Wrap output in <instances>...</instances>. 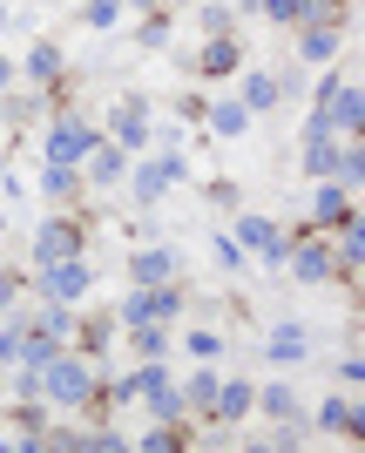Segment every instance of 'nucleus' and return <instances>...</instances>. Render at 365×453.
<instances>
[{
	"mask_svg": "<svg viewBox=\"0 0 365 453\" xmlns=\"http://www.w3.org/2000/svg\"><path fill=\"white\" fill-rule=\"evenodd\" d=\"M102 359H88V352H75V345H61L55 359L41 365V399L55 406V413H95L102 406Z\"/></svg>",
	"mask_w": 365,
	"mask_h": 453,
	"instance_id": "f257e3e1",
	"label": "nucleus"
},
{
	"mask_svg": "<svg viewBox=\"0 0 365 453\" xmlns=\"http://www.w3.org/2000/svg\"><path fill=\"white\" fill-rule=\"evenodd\" d=\"M183 176H190V163H183L176 150H163V156L142 150V156H129V170H122V189L135 196V210H156L176 183H183Z\"/></svg>",
	"mask_w": 365,
	"mask_h": 453,
	"instance_id": "f03ea898",
	"label": "nucleus"
},
{
	"mask_svg": "<svg viewBox=\"0 0 365 453\" xmlns=\"http://www.w3.org/2000/svg\"><path fill=\"white\" fill-rule=\"evenodd\" d=\"M27 291H34L41 304H88L95 298V265H88V250H81V257H55V265H34Z\"/></svg>",
	"mask_w": 365,
	"mask_h": 453,
	"instance_id": "7ed1b4c3",
	"label": "nucleus"
},
{
	"mask_svg": "<svg viewBox=\"0 0 365 453\" xmlns=\"http://www.w3.org/2000/svg\"><path fill=\"white\" fill-rule=\"evenodd\" d=\"M231 237L244 244V257H250V265H264V271H285L291 230L278 224V217H264V210H231Z\"/></svg>",
	"mask_w": 365,
	"mask_h": 453,
	"instance_id": "20e7f679",
	"label": "nucleus"
},
{
	"mask_svg": "<svg viewBox=\"0 0 365 453\" xmlns=\"http://www.w3.org/2000/svg\"><path fill=\"white\" fill-rule=\"evenodd\" d=\"M285 278L305 284V291H318V284L338 278V257H331V230H291V250H285Z\"/></svg>",
	"mask_w": 365,
	"mask_h": 453,
	"instance_id": "39448f33",
	"label": "nucleus"
},
{
	"mask_svg": "<svg viewBox=\"0 0 365 453\" xmlns=\"http://www.w3.org/2000/svg\"><path fill=\"white\" fill-rule=\"evenodd\" d=\"M95 135H102V129H95L81 109H55L48 122H41V163H81Z\"/></svg>",
	"mask_w": 365,
	"mask_h": 453,
	"instance_id": "423d86ee",
	"label": "nucleus"
},
{
	"mask_svg": "<svg viewBox=\"0 0 365 453\" xmlns=\"http://www.w3.org/2000/svg\"><path fill=\"white\" fill-rule=\"evenodd\" d=\"M102 135H109V142H122L129 156L156 150V102H149V95H122V102H109Z\"/></svg>",
	"mask_w": 365,
	"mask_h": 453,
	"instance_id": "0eeeda50",
	"label": "nucleus"
},
{
	"mask_svg": "<svg viewBox=\"0 0 365 453\" xmlns=\"http://www.w3.org/2000/svg\"><path fill=\"white\" fill-rule=\"evenodd\" d=\"M88 250V224L68 217V210H48L34 224V265H55V257H81Z\"/></svg>",
	"mask_w": 365,
	"mask_h": 453,
	"instance_id": "6e6552de",
	"label": "nucleus"
},
{
	"mask_svg": "<svg viewBox=\"0 0 365 453\" xmlns=\"http://www.w3.org/2000/svg\"><path fill=\"white\" fill-rule=\"evenodd\" d=\"M81 170V189H122V170H129V150H122V142H109V135H95V142H88V156H81L75 163Z\"/></svg>",
	"mask_w": 365,
	"mask_h": 453,
	"instance_id": "1a4fd4ad",
	"label": "nucleus"
},
{
	"mask_svg": "<svg viewBox=\"0 0 365 453\" xmlns=\"http://www.w3.org/2000/svg\"><path fill=\"white\" fill-rule=\"evenodd\" d=\"M318 434H338V440H365V399L352 393H331V399H318V413H305Z\"/></svg>",
	"mask_w": 365,
	"mask_h": 453,
	"instance_id": "9d476101",
	"label": "nucleus"
},
{
	"mask_svg": "<svg viewBox=\"0 0 365 453\" xmlns=\"http://www.w3.org/2000/svg\"><path fill=\"white\" fill-rule=\"evenodd\" d=\"M311 359V332H305V319H278L264 332V365L270 372H291V365H305Z\"/></svg>",
	"mask_w": 365,
	"mask_h": 453,
	"instance_id": "9b49d317",
	"label": "nucleus"
},
{
	"mask_svg": "<svg viewBox=\"0 0 365 453\" xmlns=\"http://www.w3.org/2000/svg\"><path fill=\"white\" fill-rule=\"evenodd\" d=\"M352 210H359V196H352L338 176H318V183H311V210H305V224H311V230H338Z\"/></svg>",
	"mask_w": 365,
	"mask_h": 453,
	"instance_id": "f8f14e48",
	"label": "nucleus"
},
{
	"mask_svg": "<svg viewBox=\"0 0 365 453\" xmlns=\"http://www.w3.org/2000/svg\"><path fill=\"white\" fill-rule=\"evenodd\" d=\"M250 386H257V379L224 372V379H217V393H210V413H203V426H244V419H250Z\"/></svg>",
	"mask_w": 365,
	"mask_h": 453,
	"instance_id": "ddd939ff",
	"label": "nucleus"
},
{
	"mask_svg": "<svg viewBox=\"0 0 365 453\" xmlns=\"http://www.w3.org/2000/svg\"><path fill=\"white\" fill-rule=\"evenodd\" d=\"M291 35H298V48H291V55L305 61V68H331V61H338V48H346V27H331V20H298Z\"/></svg>",
	"mask_w": 365,
	"mask_h": 453,
	"instance_id": "4468645a",
	"label": "nucleus"
},
{
	"mask_svg": "<svg viewBox=\"0 0 365 453\" xmlns=\"http://www.w3.org/2000/svg\"><path fill=\"white\" fill-rule=\"evenodd\" d=\"M250 413H264L270 426H285V419H305V399L291 379H264V386H250Z\"/></svg>",
	"mask_w": 365,
	"mask_h": 453,
	"instance_id": "2eb2a0df",
	"label": "nucleus"
},
{
	"mask_svg": "<svg viewBox=\"0 0 365 453\" xmlns=\"http://www.w3.org/2000/svg\"><path fill=\"white\" fill-rule=\"evenodd\" d=\"M244 41L237 35H203V48H196V75L203 81H224V75H237V68H244Z\"/></svg>",
	"mask_w": 365,
	"mask_h": 453,
	"instance_id": "dca6fc26",
	"label": "nucleus"
},
{
	"mask_svg": "<svg viewBox=\"0 0 365 453\" xmlns=\"http://www.w3.org/2000/svg\"><path fill=\"white\" fill-rule=\"evenodd\" d=\"M196 122H203L217 142H237V135H250V122H257V115H250L237 95H224V102H217V95H203V115H196Z\"/></svg>",
	"mask_w": 365,
	"mask_h": 453,
	"instance_id": "f3484780",
	"label": "nucleus"
},
{
	"mask_svg": "<svg viewBox=\"0 0 365 453\" xmlns=\"http://www.w3.org/2000/svg\"><path fill=\"white\" fill-rule=\"evenodd\" d=\"M237 75H244V81H237V102H244L250 115H270L278 102H285V88H278V68H250V61H244Z\"/></svg>",
	"mask_w": 365,
	"mask_h": 453,
	"instance_id": "a211bd4d",
	"label": "nucleus"
},
{
	"mask_svg": "<svg viewBox=\"0 0 365 453\" xmlns=\"http://www.w3.org/2000/svg\"><path fill=\"white\" fill-rule=\"evenodd\" d=\"M34 189H41V196H48L55 210H68V203H81V196H88V189H81V170H75V163H41V170H34Z\"/></svg>",
	"mask_w": 365,
	"mask_h": 453,
	"instance_id": "6ab92c4d",
	"label": "nucleus"
},
{
	"mask_svg": "<svg viewBox=\"0 0 365 453\" xmlns=\"http://www.w3.org/2000/svg\"><path fill=\"white\" fill-rule=\"evenodd\" d=\"M318 109H331V122H338V135H365V88L359 81H338V88L325 95V102H318Z\"/></svg>",
	"mask_w": 365,
	"mask_h": 453,
	"instance_id": "aec40b11",
	"label": "nucleus"
},
{
	"mask_svg": "<svg viewBox=\"0 0 365 453\" xmlns=\"http://www.w3.org/2000/svg\"><path fill=\"white\" fill-rule=\"evenodd\" d=\"M176 278V250L170 244H135L129 250V284H170Z\"/></svg>",
	"mask_w": 365,
	"mask_h": 453,
	"instance_id": "412c9836",
	"label": "nucleus"
},
{
	"mask_svg": "<svg viewBox=\"0 0 365 453\" xmlns=\"http://www.w3.org/2000/svg\"><path fill=\"white\" fill-rule=\"evenodd\" d=\"M14 68H20V81H34V88H55L68 61H61V48H55V41H34V48H27V55H20Z\"/></svg>",
	"mask_w": 365,
	"mask_h": 453,
	"instance_id": "4be33fe9",
	"label": "nucleus"
},
{
	"mask_svg": "<svg viewBox=\"0 0 365 453\" xmlns=\"http://www.w3.org/2000/svg\"><path fill=\"white\" fill-rule=\"evenodd\" d=\"M217 379H224V372H217L210 359H196L190 372H176V386H183V399H190V419H203V413H210V393H217Z\"/></svg>",
	"mask_w": 365,
	"mask_h": 453,
	"instance_id": "5701e85b",
	"label": "nucleus"
},
{
	"mask_svg": "<svg viewBox=\"0 0 365 453\" xmlns=\"http://www.w3.org/2000/svg\"><path fill=\"white\" fill-rule=\"evenodd\" d=\"M116 332H122V325L109 319V311H102V319H75V339H68V345H75V352H88V359H109Z\"/></svg>",
	"mask_w": 365,
	"mask_h": 453,
	"instance_id": "b1692460",
	"label": "nucleus"
},
{
	"mask_svg": "<svg viewBox=\"0 0 365 453\" xmlns=\"http://www.w3.org/2000/svg\"><path fill=\"white\" fill-rule=\"evenodd\" d=\"M135 359H170V325H129Z\"/></svg>",
	"mask_w": 365,
	"mask_h": 453,
	"instance_id": "393cba45",
	"label": "nucleus"
},
{
	"mask_svg": "<svg viewBox=\"0 0 365 453\" xmlns=\"http://www.w3.org/2000/svg\"><path fill=\"white\" fill-rule=\"evenodd\" d=\"M183 352H190V359H224V352H231V345H224V332H210V325H190V332H183Z\"/></svg>",
	"mask_w": 365,
	"mask_h": 453,
	"instance_id": "a878e982",
	"label": "nucleus"
},
{
	"mask_svg": "<svg viewBox=\"0 0 365 453\" xmlns=\"http://www.w3.org/2000/svg\"><path fill=\"white\" fill-rule=\"evenodd\" d=\"M210 257H217V271H250L244 244H237L231 230H210Z\"/></svg>",
	"mask_w": 365,
	"mask_h": 453,
	"instance_id": "bb28decb",
	"label": "nucleus"
},
{
	"mask_svg": "<svg viewBox=\"0 0 365 453\" xmlns=\"http://www.w3.org/2000/svg\"><path fill=\"white\" fill-rule=\"evenodd\" d=\"M34 311H41V325H48V332H55L61 345L75 339V319H81V304H34Z\"/></svg>",
	"mask_w": 365,
	"mask_h": 453,
	"instance_id": "cd10ccee",
	"label": "nucleus"
},
{
	"mask_svg": "<svg viewBox=\"0 0 365 453\" xmlns=\"http://www.w3.org/2000/svg\"><path fill=\"white\" fill-rule=\"evenodd\" d=\"M122 7H129V0H81V20H88L95 35H109V27H122Z\"/></svg>",
	"mask_w": 365,
	"mask_h": 453,
	"instance_id": "c85d7f7f",
	"label": "nucleus"
},
{
	"mask_svg": "<svg viewBox=\"0 0 365 453\" xmlns=\"http://www.w3.org/2000/svg\"><path fill=\"white\" fill-rule=\"evenodd\" d=\"M0 365H7V372L20 365V304H14V311H0Z\"/></svg>",
	"mask_w": 365,
	"mask_h": 453,
	"instance_id": "c756f323",
	"label": "nucleus"
},
{
	"mask_svg": "<svg viewBox=\"0 0 365 453\" xmlns=\"http://www.w3.org/2000/svg\"><path fill=\"white\" fill-rule=\"evenodd\" d=\"M298 135H305V150H311V142H338V122H331V109H318V102H311V109H305V129H298Z\"/></svg>",
	"mask_w": 365,
	"mask_h": 453,
	"instance_id": "7c9ffc66",
	"label": "nucleus"
},
{
	"mask_svg": "<svg viewBox=\"0 0 365 453\" xmlns=\"http://www.w3.org/2000/svg\"><path fill=\"white\" fill-rule=\"evenodd\" d=\"M129 447H142V453H176V447H183V434H176V426H156V419H149V426H142Z\"/></svg>",
	"mask_w": 365,
	"mask_h": 453,
	"instance_id": "2f4dec72",
	"label": "nucleus"
},
{
	"mask_svg": "<svg viewBox=\"0 0 365 453\" xmlns=\"http://www.w3.org/2000/svg\"><path fill=\"white\" fill-rule=\"evenodd\" d=\"M331 163H338V142H311V150L298 156V170H305L311 183H318V176H331Z\"/></svg>",
	"mask_w": 365,
	"mask_h": 453,
	"instance_id": "473e14b6",
	"label": "nucleus"
},
{
	"mask_svg": "<svg viewBox=\"0 0 365 453\" xmlns=\"http://www.w3.org/2000/svg\"><path fill=\"white\" fill-rule=\"evenodd\" d=\"M250 7L264 20H278V27H298V20H305V0H250Z\"/></svg>",
	"mask_w": 365,
	"mask_h": 453,
	"instance_id": "72a5a7b5",
	"label": "nucleus"
},
{
	"mask_svg": "<svg viewBox=\"0 0 365 453\" xmlns=\"http://www.w3.org/2000/svg\"><path fill=\"white\" fill-rule=\"evenodd\" d=\"M20 298H27V278H20V271H0V311H14Z\"/></svg>",
	"mask_w": 365,
	"mask_h": 453,
	"instance_id": "f704fd0d",
	"label": "nucleus"
},
{
	"mask_svg": "<svg viewBox=\"0 0 365 453\" xmlns=\"http://www.w3.org/2000/svg\"><path fill=\"white\" fill-rule=\"evenodd\" d=\"M203 35H237L231 7H203Z\"/></svg>",
	"mask_w": 365,
	"mask_h": 453,
	"instance_id": "c9c22d12",
	"label": "nucleus"
},
{
	"mask_svg": "<svg viewBox=\"0 0 365 453\" xmlns=\"http://www.w3.org/2000/svg\"><path fill=\"white\" fill-rule=\"evenodd\" d=\"M338 379H346L352 393H359V386H365V359H359V352H346V359H338Z\"/></svg>",
	"mask_w": 365,
	"mask_h": 453,
	"instance_id": "e433bc0d",
	"label": "nucleus"
},
{
	"mask_svg": "<svg viewBox=\"0 0 365 453\" xmlns=\"http://www.w3.org/2000/svg\"><path fill=\"white\" fill-rule=\"evenodd\" d=\"M142 48H170V20H163V14L142 20Z\"/></svg>",
	"mask_w": 365,
	"mask_h": 453,
	"instance_id": "4c0bfd02",
	"label": "nucleus"
},
{
	"mask_svg": "<svg viewBox=\"0 0 365 453\" xmlns=\"http://www.w3.org/2000/svg\"><path fill=\"white\" fill-rule=\"evenodd\" d=\"M203 196H210L217 210H237V203H244V196H237V183H210V189H203Z\"/></svg>",
	"mask_w": 365,
	"mask_h": 453,
	"instance_id": "58836bf2",
	"label": "nucleus"
},
{
	"mask_svg": "<svg viewBox=\"0 0 365 453\" xmlns=\"http://www.w3.org/2000/svg\"><path fill=\"white\" fill-rule=\"evenodd\" d=\"M14 81H20V68H14V55H7V48H0V95L14 88Z\"/></svg>",
	"mask_w": 365,
	"mask_h": 453,
	"instance_id": "ea45409f",
	"label": "nucleus"
},
{
	"mask_svg": "<svg viewBox=\"0 0 365 453\" xmlns=\"http://www.w3.org/2000/svg\"><path fill=\"white\" fill-rule=\"evenodd\" d=\"M7 27H14V7H7V0H0V35H7Z\"/></svg>",
	"mask_w": 365,
	"mask_h": 453,
	"instance_id": "a19ab883",
	"label": "nucleus"
},
{
	"mask_svg": "<svg viewBox=\"0 0 365 453\" xmlns=\"http://www.w3.org/2000/svg\"><path fill=\"white\" fill-rule=\"evenodd\" d=\"M0 230H7V210H0Z\"/></svg>",
	"mask_w": 365,
	"mask_h": 453,
	"instance_id": "79ce46f5",
	"label": "nucleus"
},
{
	"mask_svg": "<svg viewBox=\"0 0 365 453\" xmlns=\"http://www.w3.org/2000/svg\"><path fill=\"white\" fill-rule=\"evenodd\" d=\"M34 7H55V0H34Z\"/></svg>",
	"mask_w": 365,
	"mask_h": 453,
	"instance_id": "37998d69",
	"label": "nucleus"
}]
</instances>
